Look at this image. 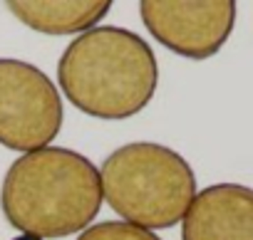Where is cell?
I'll return each instance as SVG.
<instances>
[{"instance_id":"obj_1","label":"cell","mask_w":253,"mask_h":240,"mask_svg":"<svg viewBox=\"0 0 253 240\" xmlns=\"http://www.w3.org/2000/svg\"><path fill=\"white\" fill-rule=\"evenodd\" d=\"M57 82L82 114L117 122L139 114L154 99L159 65L149 42L137 33L97 25L65 47Z\"/></svg>"},{"instance_id":"obj_2","label":"cell","mask_w":253,"mask_h":240,"mask_svg":"<svg viewBox=\"0 0 253 240\" xmlns=\"http://www.w3.org/2000/svg\"><path fill=\"white\" fill-rule=\"evenodd\" d=\"M102 201L97 166L65 146H45L15 159L0 191L8 223L40 240L87 230Z\"/></svg>"},{"instance_id":"obj_3","label":"cell","mask_w":253,"mask_h":240,"mask_svg":"<svg viewBox=\"0 0 253 240\" xmlns=\"http://www.w3.org/2000/svg\"><path fill=\"white\" fill-rule=\"evenodd\" d=\"M99 181L107 206L124 223L144 230L174 228L196 198L189 161L154 141H134L112 151L99 169Z\"/></svg>"},{"instance_id":"obj_4","label":"cell","mask_w":253,"mask_h":240,"mask_svg":"<svg viewBox=\"0 0 253 240\" xmlns=\"http://www.w3.org/2000/svg\"><path fill=\"white\" fill-rule=\"evenodd\" d=\"M62 99L55 82L35 65L0 57V144L38 151L62 129Z\"/></svg>"},{"instance_id":"obj_5","label":"cell","mask_w":253,"mask_h":240,"mask_svg":"<svg viewBox=\"0 0 253 240\" xmlns=\"http://www.w3.org/2000/svg\"><path fill=\"white\" fill-rule=\"evenodd\" d=\"M139 15L147 30L167 50L189 57L209 60L231 37L236 25L233 0H191V3H164L144 0Z\"/></svg>"},{"instance_id":"obj_6","label":"cell","mask_w":253,"mask_h":240,"mask_svg":"<svg viewBox=\"0 0 253 240\" xmlns=\"http://www.w3.org/2000/svg\"><path fill=\"white\" fill-rule=\"evenodd\" d=\"M181 240H253V188L216 183L199 191L181 220Z\"/></svg>"},{"instance_id":"obj_7","label":"cell","mask_w":253,"mask_h":240,"mask_svg":"<svg viewBox=\"0 0 253 240\" xmlns=\"http://www.w3.org/2000/svg\"><path fill=\"white\" fill-rule=\"evenodd\" d=\"M109 0H18L8 10L42 35H82L109 13Z\"/></svg>"},{"instance_id":"obj_8","label":"cell","mask_w":253,"mask_h":240,"mask_svg":"<svg viewBox=\"0 0 253 240\" xmlns=\"http://www.w3.org/2000/svg\"><path fill=\"white\" fill-rule=\"evenodd\" d=\"M77 240H162L157 233L137 228L124 220H102L80 233Z\"/></svg>"},{"instance_id":"obj_9","label":"cell","mask_w":253,"mask_h":240,"mask_svg":"<svg viewBox=\"0 0 253 240\" xmlns=\"http://www.w3.org/2000/svg\"><path fill=\"white\" fill-rule=\"evenodd\" d=\"M13 240H40V238H33V235H18V238H13Z\"/></svg>"}]
</instances>
